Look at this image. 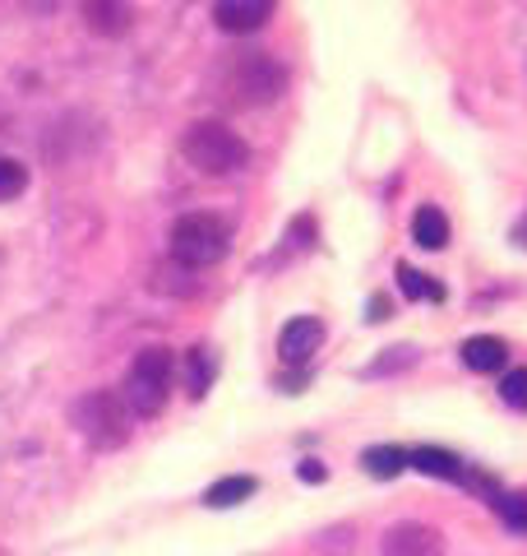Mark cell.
Returning <instances> with one entry per match:
<instances>
[{"label":"cell","instance_id":"9a60e30c","mask_svg":"<svg viewBox=\"0 0 527 556\" xmlns=\"http://www.w3.org/2000/svg\"><path fill=\"white\" fill-rule=\"evenodd\" d=\"M490 506H496V515L514 533H527V492H496L490 496Z\"/></svg>","mask_w":527,"mask_h":556},{"label":"cell","instance_id":"7a4b0ae2","mask_svg":"<svg viewBox=\"0 0 527 556\" xmlns=\"http://www.w3.org/2000/svg\"><path fill=\"white\" fill-rule=\"evenodd\" d=\"M167 251H171L176 265L208 269V265H218V260L232 251V228H227L218 214H185V218L171 223Z\"/></svg>","mask_w":527,"mask_h":556},{"label":"cell","instance_id":"9c48e42d","mask_svg":"<svg viewBox=\"0 0 527 556\" xmlns=\"http://www.w3.org/2000/svg\"><path fill=\"white\" fill-rule=\"evenodd\" d=\"M83 20L98 38H120L130 28L134 10H130V0H83Z\"/></svg>","mask_w":527,"mask_h":556},{"label":"cell","instance_id":"2e32d148","mask_svg":"<svg viewBox=\"0 0 527 556\" xmlns=\"http://www.w3.org/2000/svg\"><path fill=\"white\" fill-rule=\"evenodd\" d=\"M398 288L402 292H408V298L412 302H445V288H439V283H430V278L426 274H416L412 265H398Z\"/></svg>","mask_w":527,"mask_h":556},{"label":"cell","instance_id":"7c38bea8","mask_svg":"<svg viewBox=\"0 0 527 556\" xmlns=\"http://www.w3.org/2000/svg\"><path fill=\"white\" fill-rule=\"evenodd\" d=\"M412 241L421 251H445L449 247V218L439 204H421L412 214Z\"/></svg>","mask_w":527,"mask_h":556},{"label":"cell","instance_id":"d6986e66","mask_svg":"<svg viewBox=\"0 0 527 556\" xmlns=\"http://www.w3.org/2000/svg\"><path fill=\"white\" fill-rule=\"evenodd\" d=\"M208 376H214V362H208V348H190V394H204L208 390Z\"/></svg>","mask_w":527,"mask_h":556},{"label":"cell","instance_id":"5bb4252c","mask_svg":"<svg viewBox=\"0 0 527 556\" xmlns=\"http://www.w3.org/2000/svg\"><path fill=\"white\" fill-rule=\"evenodd\" d=\"M361 464H365V473L371 478H398L402 468H412V450H398V445H371L361 455Z\"/></svg>","mask_w":527,"mask_h":556},{"label":"cell","instance_id":"8fae6325","mask_svg":"<svg viewBox=\"0 0 527 556\" xmlns=\"http://www.w3.org/2000/svg\"><path fill=\"white\" fill-rule=\"evenodd\" d=\"M459 357H463L467 371L490 376V371H504L509 348H504V339H496V334H477V339H467V343L459 348Z\"/></svg>","mask_w":527,"mask_h":556},{"label":"cell","instance_id":"52a82bcc","mask_svg":"<svg viewBox=\"0 0 527 556\" xmlns=\"http://www.w3.org/2000/svg\"><path fill=\"white\" fill-rule=\"evenodd\" d=\"M273 5L278 0H214V24L232 38H245L273 20Z\"/></svg>","mask_w":527,"mask_h":556},{"label":"cell","instance_id":"8992f818","mask_svg":"<svg viewBox=\"0 0 527 556\" xmlns=\"http://www.w3.org/2000/svg\"><path fill=\"white\" fill-rule=\"evenodd\" d=\"M384 556H445V533L421 519H402V525L384 529Z\"/></svg>","mask_w":527,"mask_h":556},{"label":"cell","instance_id":"277c9868","mask_svg":"<svg viewBox=\"0 0 527 556\" xmlns=\"http://www.w3.org/2000/svg\"><path fill=\"white\" fill-rule=\"evenodd\" d=\"M75 427L93 450H120L130 437V404L116 399L112 390H88L75 404Z\"/></svg>","mask_w":527,"mask_h":556},{"label":"cell","instance_id":"4fadbf2b","mask_svg":"<svg viewBox=\"0 0 527 556\" xmlns=\"http://www.w3.org/2000/svg\"><path fill=\"white\" fill-rule=\"evenodd\" d=\"M255 478L250 473H232V478H218L214 486L204 492V506H214V510H232V506H241L245 496H255Z\"/></svg>","mask_w":527,"mask_h":556},{"label":"cell","instance_id":"ac0fdd59","mask_svg":"<svg viewBox=\"0 0 527 556\" xmlns=\"http://www.w3.org/2000/svg\"><path fill=\"white\" fill-rule=\"evenodd\" d=\"M500 399H504L509 408L527 413V367H518V371H504V380H500Z\"/></svg>","mask_w":527,"mask_h":556},{"label":"cell","instance_id":"e0dca14e","mask_svg":"<svg viewBox=\"0 0 527 556\" xmlns=\"http://www.w3.org/2000/svg\"><path fill=\"white\" fill-rule=\"evenodd\" d=\"M24 190H28V167L20 159H0V204L20 200Z\"/></svg>","mask_w":527,"mask_h":556},{"label":"cell","instance_id":"ba28073f","mask_svg":"<svg viewBox=\"0 0 527 556\" xmlns=\"http://www.w3.org/2000/svg\"><path fill=\"white\" fill-rule=\"evenodd\" d=\"M320 343H324V325L314 316H296L283 325V334H278V353H283L287 367H306V362L320 353Z\"/></svg>","mask_w":527,"mask_h":556},{"label":"cell","instance_id":"5b68a950","mask_svg":"<svg viewBox=\"0 0 527 556\" xmlns=\"http://www.w3.org/2000/svg\"><path fill=\"white\" fill-rule=\"evenodd\" d=\"M222 93L236 108H259V102H273L283 93V70L273 65V56H241L232 70L222 75Z\"/></svg>","mask_w":527,"mask_h":556},{"label":"cell","instance_id":"3957f363","mask_svg":"<svg viewBox=\"0 0 527 556\" xmlns=\"http://www.w3.org/2000/svg\"><path fill=\"white\" fill-rule=\"evenodd\" d=\"M171 371H176V357H171V348H144L134 362H130V371H126V404L134 417H157L167 408V399H171Z\"/></svg>","mask_w":527,"mask_h":556},{"label":"cell","instance_id":"30bf717a","mask_svg":"<svg viewBox=\"0 0 527 556\" xmlns=\"http://www.w3.org/2000/svg\"><path fill=\"white\" fill-rule=\"evenodd\" d=\"M412 468L426 478H439V482H467L472 473L463 468V459L453 455V450H439V445H421L412 450Z\"/></svg>","mask_w":527,"mask_h":556},{"label":"cell","instance_id":"6da1fadb","mask_svg":"<svg viewBox=\"0 0 527 556\" xmlns=\"http://www.w3.org/2000/svg\"><path fill=\"white\" fill-rule=\"evenodd\" d=\"M181 153L204 177H232V172L250 163V144H245L236 130H227L222 121H195V126H185Z\"/></svg>","mask_w":527,"mask_h":556},{"label":"cell","instance_id":"ffe728a7","mask_svg":"<svg viewBox=\"0 0 527 556\" xmlns=\"http://www.w3.org/2000/svg\"><path fill=\"white\" fill-rule=\"evenodd\" d=\"M296 478H301V482H324V478H329V468H324L320 459H301V468H296Z\"/></svg>","mask_w":527,"mask_h":556}]
</instances>
